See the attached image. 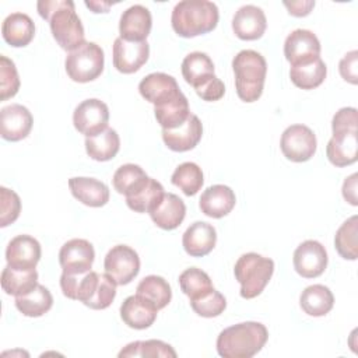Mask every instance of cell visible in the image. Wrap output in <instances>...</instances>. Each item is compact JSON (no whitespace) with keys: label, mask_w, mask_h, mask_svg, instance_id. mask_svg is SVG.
I'll list each match as a JSON object with an SVG mask.
<instances>
[{"label":"cell","mask_w":358,"mask_h":358,"mask_svg":"<svg viewBox=\"0 0 358 358\" xmlns=\"http://www.w3.org/2000/svg\"><path fill=\"white\" fill-rule=\"evenodd\" d=\"M39 15L49 21L52 35L62 49L71 52L85 42L84 27L70 0H41L36 3Z\"/></svg>","instance_id":"1"},{"label":"cell","mask_w":358,"mask_h":358,"mask_svg":"<svg viewBox=\"0 0 358 358\" xmlns=\"http://www.w3.org/2000/svg\"><path fill=\"white\" fill-rule=\"evenodd\" d=\"M268 331L259 322H242L224 329L217 338V352L224 358H250L266 344Z\"/></svg>","instance_id":"2"},{"label":"cell","mask_w":358,"mask_h":358,"mask_svg":"<svg viewBox=\"0 0 358 358\" xmlns=\"http://www.w3.org/2000/svg\"><path fill=\"white\" fill-rule=\"evenodd\" d=\"M218 18V7L213 1L183 0L173 7L171 24L179 36L194 38L213 31Z\"/></svg>","instance_id":"3"},{"label":"cell","mask_w":358,"mask_h":358,"mask_svg":"<svg viewBox=\"0 0 358 358\" xmlns=\"http://www.w3.org/2000/svg\"><path fill=\"white\" fill-rule=\"evenodd\" d=\"M238 96L245 102H255L262 96L267 74L266 59L256 50H241L232 60Z\"/></svg>","instance_id":"4"},{"label":"cell","mask_w":358,"mask_h":358,"mask_svg":"<svg viewBox=\"0 0 358 358\" xmlns=\"http://www.w3.org/2000/svg\"><path fill=\"white\" fill-rule=\"evenodd\" d=\"M274 273V262L257 253L242 255L234 267V274L241 284V296L256 298L263 292Z\"/></svg>","instance_id":"5"},{"label":"cell","mask_w":358,"mask_h":358,"mask_svg":"<svg viewBox=\"0 0 358 358\" xmlns=\"http://www.w3.org/2000/svg\"><path fill=\"white\" fill-rule=\"evenodd\" d=\"M103 50L95 42H84L77 49L69 52L64 67L67 76L76 83H90L103 71Z\"/></svg>","instance_id":"6"},{"label":"cell","mask_w":358,"mask_h":358,"mask_svg":"<svg viewBox=\"0 0 358 358\" xmlns=\"http://www.w3.org/2000/svg\"><path fill=\"white\" fill-rule=\"evenodd\" d=\"M103 268L117 285H126L138 274L140 257L130 246L116 245L106 253Z\"/></svg>","instance_id":"7"},{"label":"cell","mask_w":358,"mask_h":358,"mask_svg":"<svg viewBox=\"0 0 358 358\" xmlns=\"http://www.w3.org/2000/svg\"><path fill=\"white\" fill-rule=\"evenodd\" d=\"M317 141L315 133L305 124L288 126L280 141L284 157L292 162H305L316 152Z\"/></svg>","instance_id":"8"},{"label":"cell","mask_w":358,"mask_h":358,"mask_svg":"<svg viewBox=\"0 0 358 358\" xmlns=\"http://www.w3.org/2000/svg\"><path fill=\"white\" fill-rule=\"evenodd\" d=\"M109 109L105 102L96 98H90L77 105L73 113L74 127L85 137L99 134L108 127Z\"/></svg>","instance_id":"9"},{"label":"cell","mask_w":358,"mask_h":358,"mask_svg":"<svg viewBox=\"0 0 358 358\" xmlns=\"http://www.w3.org/2000/svg\"><path fill=\"white\" fill-rule=\"evenodd\" d=\"M284 56L291 66L310 63L320 57V42L312 31L295 29L284 42Z\"/></svg>","instance_id":"10"},{"label":"cell","mask_w":358,"mask_h":358,"mask_svg":"<svg viewBox=\"0 0 358 358\" xmlns=\"http://www.w3.org/2000/svg\"><path fill=\"white\" fill-rule=\"evenodd\" d=\"M327 252L324 246L313 239L302 242L294 252V268L303 278H315L327 267Z\"/></svg>","instance_id":"11"},{"label":"cell","mask_w":358,"mask_h":358,"mask_svg":"<svg viewBox=\"0 0 358 358\" xmlns=\"http://www.w3.org/2000/svg\"><path fill=\"white\" fill-rule=\"evenodd\" d=\"M95 259V250L87 239L74 238L67 241L59 252V263L63 273L83 274L91 270Z\"/></svg>","instance_id":"12"},{"label":"cell","mask_w":358,"mask_h":358,"mask_svg":"<svg viewBox=\"0 0 358 358\" xmlns=\"http://www.w3.org/2000/svg\"><path fill=\"white\" fill-rule=\"evenodd\" d=\"M150 56V45L147 41L129 42L120 36L113 42V66L123 74L138 71Z\"/></svg>","instance_id":"13"},{"label":"cell","mask_w":358,"mask_h":358,"mask_svg":"<svg viewBox=\"0 0 358 358\" xmlns=\"http://www.w3.org/2000/svg\"><path fill=\"white\" fill-rule=\"evenodd\" d=\"M41 245L31 235H17L6 249L7 266L15 270H34L41 259Z\"/></svg>","instance_id":"14"},{"label":"cell","mask_w":358,"mask_h":358,"mask_svg":"<svg viewBox=\"0 0 358 358\" xmlns=\"http://www.w3.org/2000/svg\"><path fill=\"white\" fill-rule=\"evenodd\" d=\"M34 117L31 112L20 105L11 103L0 112V133L7 141H20L25 138L32 129Z\"/></svg>","instance_id":"15"},{"label":"cell","mask_w":358,"mask_h":358,"mask_svg":"<svg viewBox=\"0 0 358 358\" xmlns=\"http://www.w3.org/2000/svg\"><path fill=\"white\" fill-rule=\"evenodd\" d=\"M138 91L141 96L154 106L168 102L182 94L176 80L165 73H151L145 76L138 84Z\"/></svg>","instance_id":"16"},{"label":"cell","mask_w":358,"mask_h":358,"mask_svg":"<svg viewBox=\"0 0 358 358\" xmlns=\"http://www.w3.org/2000/svg\"><path fill=\"white\" fill-rule=\"evenodd\" d=\"M152 25L151 13L141 4H134L123 11L119 22L120 38L129 42H143L150 35Z\"/></svg>","instance_id":"17"},{"label":"cell","mask_w":358,"mask_h":358,"mask_svg":"<svg viewBox=\"0 0 358 358\" xmlns=\"http://www.w3.org/2000/svg\"><path fill=\"white\" fill-rule=\"evenodd\" d=\"M267 28L264 11L253 4L242 6L232 18L234 34L242 41H256Z\"/></svg>","instance_id":"18"},{"label":"cell","mask_w":358,"mask_h":358,"mask_svg":"<svg viewBox=\"0 0 358 358\" xmlns=\"http://www.w3.org/2000/svg\"><path fill=\"white\" fill-rule=\"evenodd\" d=\"M203 136V124L200 119L190 113L187 120L176 129H162V140L165 145L176 152H185L193 150Z\"/></svg>","instance_id":"19"},{"label":"cell","mask_w":358,"mask_h":358,"mask_svg":"<svg viewBox=\"0 0 358 358\" xmlns=\"http://www.w3.org/2000/svg\"><path fill=\"white\" fill-rule=\"evenodd\" d=\"M217 243L215 228L204 221L193 222L182 236V245L187 255L203 257L208 255Z\"/></svg>","instance_id":"20"},{"label":"cell","mask_w":358,"mask_h":358,"mask_svg":"<svg viewBox=\"0 0 358 358\" xmlns=\"http://www.w3.org/2000/svg\"><path fill=\"white\" fill-rule=\"evenodd\" d=\"M158 309L140 295L127 296L120 306L122 320L131 329L143 330L150 327L157 319Z\"/></svg>","instance_id":"21"},{"label":"cell","mask_w":358,"mask_h":358,"mask_svg":"<svg viewBox=\"0 0 358 358\" xmlns=\"http://www.w3.org/2000/svg\"><path fill=\"white\" fill-rule=\"evenodd\" d=\"M235 203V193L231 187L225 185H213L201 193L199 207L207 217L222 218L232 211Z\"/></svg>","instance_id":"22"},{"label":"cell","mask_w":358,"mask_h":358,"mask_svg":"<svg viewBox=\"0 0 358 358\" xmlns=\"http://www.w3.org/2000/svg\"><path fill=\"white\" fill-rule=\"evenodd\" d=\"M358 131L355 130H344L333 133V137L329 140L326 147L327 159L334 166H347L357 161V140Z\"/></svg>","instance_id":"23"},{"label":"cell","mask_w":358,"mask_h":358,"mask_svg":"<svg viewBox=\"0 0 358 358\" xmlns=\"http://www.w3.org/2000/svg\"><path fill=\"white\" fill-rule=\"evenodd\" d=\"M69 187L71 194L88 207H102L109 201V187L95 178H71Z\"/></svg>","instance_id":"24"},{"label":"cell","mask_w":358,"mask_h":358,"mask_svg":"<svg viewBox=\"0 0 358 358\" xmlns=\"http://www.w3.org/2000/svg\"><path fill=\"white\" fill-rule=\"evenodd\" d=\"M3 39L14 46H27L35 35V24L32 18L24 13H11L7 15L1 24Z\"/></svg>","instance_id":"25"},{"label":"cell","mask_w":358,"mask_h":358,"mask_svg":"<svg viewBox=\"0 0 358 358\" xmlns=\"http://www.w3.org/2000/svg\"><path fill=\"white\" fill-rule=\"evenodd\" d=\"M185 215L186 206L183 200L173 193H165L162 201L150 213L154 224L166 231L178 228L182 224Z\"/></svg>","instance_id":"26"},{"label":"cell","mask_w":358,"mask_h":358,"mask_svg":"<svg viewBox=\"0 0 358 358\" xmlns=\"http://www.w3.org/2000/svg\"><path fill=\"white\" fill-rule=\"evenodd\" d=\"M182 76L194 90L210 81L214 74V63L207 53L192 52L182 62Z\"/></svg>","instance_id":"27"},{"label":"cell","mask_w":358,"mask_h":358,"mask_svg":"<svg viewBox=\"0 0 358 358\" xmlns=\"http://www.w3.org/2000/svg\"><path fill=\"white\" fill-rule=\"evenodd\" d=\"M299 305L306 315L319 317L327 315L333 309L334 296L326 285L313 284L302 291Z\"/></svg>","instance_id":"28"},{"label":"cell","mask_w":358,"mask_h":358,"mask_svg":"<svg viewBox=\"0 0 358 358\" xmlns=\"http://www.w3.org/2000/svg\"><path fill=\"white\" fill-rule=\"evenodd\" d=\"M154 113H155L157 122L162 129H166V130L176 129L182 126L190 115L187 98L182 92L176 98L154 106Z\"/></svg>","instance_id":"29"},{"label":"cell","mask_w":358,"mask_h":358,"mask_svg":"<svg viewBox=\"0 0 358 358\" xmlns=\"http://www.w3.org/2000/svg\"><path fill=\"white\" fill-rule=\"evenodd\" d=\"M120 148V138L116 130L106 127L96 136L85 138V150L90 158L95 161H109L112 159Z\"/></svg>","instance_id":"30"},{"label":"cell","mask_w":358,"mask_h":358,"mask_svg":"<svg viewBox=\"0 0 358 358\" xmlns=\"http://www.w3.org/2000/svg\"><path fill=\"white\" fill-rule=\"evenodd\" d=\"M38 285L36 270H15L6 266L1 271V288L7 295L21 296Z\"/></svg>","instance_id":"31"},{"label":"cell","mask_w":358,"mask_h":358,"mask_svg":"<svg viewBox=\"0 0 358 358\" xmlns=\"http://www.w3.org/2000/svg\"><path fill=\"white\" fill-rule=\"evenodd\" d=\"M53 305V296L50 291L38 284L32 291L25 295L15 296V308L28 317H39L50 310Z\"/></svg>","instance_id":"32"},{"label":"cell","mask_w":358,"mask_h":358,"mask_svg":"<svg viewBox=\"0 0 358 358\" xmlns=\"http://www.w3.org/2000/svg\"><path fill=\"white\" fill-rule=\"evenodd\" d=\"M164 187L162 185L152 179L148 178L145 185L137 190L134 194L126 197V204L130 210L136 213H151L164 199Z\"/></svg>","instance_id":"33"},{"label":"cell","mask_w":358,"mask_h":358,"mask_svg":"<svg viewBox=\"0 0 358 358\" xmlns=\"http://www.w3.org/2000/svg\"><path fill=\"white\" fill-rule=\"evenodd\" d=\"M148 178L150 176H147L141 166L136 164H124L116 169L112 182L115 190L127 197L140 190L145 185Z\"/></svg>","instance_id":"34"},{"label":"cell","mask_w":358,"mask_h":358,"mask_svg":"<svg viewBox=\"0 0 358 358\" xmlns=\"http://www.w3.org/2000/svg\"><path fill=\"white\" fill-rule=\"evenodd\" d=\"M326 64L319 57L310 63L299 64V66H291L289 70V78L298 88L302 90H313L319 87L324 78H326Z\"/></svg>","instance_id":"35"},{"label":"cell","mask_w":358,"mask_h":358,"mask_svg":"<svg viewBox=\"0 0 358 358\" xmlns=\"http://www.w3.org/2000/svg\"><path fill=\"white\" fill-rule=\"evenodd\" d=\"M136 294L148 299L158 310L165 308L172 298V289L168 281L159 275L144 277L136 289Z\"/></svg>","instance_id":"36"},{"label":"cell","mask_w":358,"mask_h":358,"mask_svg":"<svg viewBox=\"0 0 358 358\" xmlns=\"http://www.w3.org/2000/svg\"><path fill=\"white\" fill-rule=\"evenodd\" d=\"M358 217L352 215L345 220L334 235V246L343 259L355 260L358 257Z\"/></svg>","instance_id":"37"},{"label":"cell","mask_w":358,"mask_h":358,"mask_svg":"<svg viewBox=\"0 0 358 358\" xmlns=\"http://www.w3.org/2000/svg\"><path fill=\"white\" fill-rule=\"evenodd\" d=\"M171 182L186 196H194L204 183L203 171L194 162H183L173 171Z\"/></svg>","instance_id":"38"},{"label":"cell","mask_w":358,"mask_h":358,"mask_svg":"<svg viewBox=\"0 0 358 358\" xmlns=\"http://www.w3.org/2000/svg\"><path fill=\"white\" fill-rule=\"evenodd\" d=\"M179 287L190 301L199 299L214 288L208 274L197 267L186 268L179 275Z\"/></svg>","instance_id":"39"},{"label":"cell","mask_w":358,"mask_h":358,"mask_svg":"<svg viewBox=\"0 0 358 358\" xmlns=\"http://www.w3.org/2000/svg\"><path fill=\"white\" fill-rule=\"evenodd\" d=\"M119 357H148V358H157V357H176L175 350L161 341V340H145V341H133L127 344L120 352Z\"/></svg>","instance_id":"40"},{"label":"cell","mask_w":358,"mask_h":358,"mask_svg":"<svg viewBox=\"0 0 358 358\" xmlns=\"http://www.w3.org/2000/svg\"><path fill=\"white\" fill-rule=\"evenodd\" d=\"M192 309L203 317H215L220 316L227 308V299L222 294L215 291L214 288L199 299L190 301Z\"/></svg>","instance_id":"41"},{"label":"cell","mask_w":358,"mask_h":358,"mask_svg":"<svg viewBox=\"0 0 358 358\" xmlns=\"http://www.w3.org/2000/svg\"><path fill=\"white\" fill-rule=\"evenodd\" d=\"M116 285L117 284L106 273L99 274L98 284L85 306L96 310L106 309L116 296Z\"/></svg>","instance_id":"42"},{"label":"cell","mask_w":358,"mask_h":358,"mask_svg":"<svg viewBox=\"0 0 358 358\" xmlns=\"http://www.w3.org/2000/svg\"><path fill=\"white\" fill-rule=\"evenodd\" d=\"M20 90V77L13 60L0 56V99L13 98Z\"/></svg>","instance_id":"43"},{"label":"cell","mask_w":358,"mask_h":358,"mask_svg":"<svg viewBox=\"0 0 358 358\" xmlns=\"http://www.w3.org/2000/svg\"><path fill=\"white\" fill-rule=\"evenodd\" d=\"M0 227H7L13 224L21 213L20 196L7 187H0Z\"/></svg>","instance_id":"44"},{"label":"cell","mask_w":358,"mask_h":358,"mask_svg":"<svg viewBox=\"0 0 358 358\" xmlns=\"http://www.w3.org/2000/svg\"><path fill=\"white\" fill-rule=\"evenodd\" d=\"M331 130L344 131V130H355L358 131V115L355 108H341L331 120Z\"/></svg>","instance_id":"45"},{"label":"cell","mask_w":358,"mask_h":358,"mask_svg":"<svg viewBox=\"0 0 358 358\" xmlns=\"http://www.w3.org/2000/svg\"><path fill=\"white\" fill-rule=\"evenodd\" d=\"M338 70L345 81L354 85L358 83V52L355 49L344 55L338 63Z\"/></svg>","instance_id":"46"},{"label":"cell","mask_w":358,"mask_h":358,"mask_svg":"<svg viewBox=\"0 0 358 358\" xmlns=\"http://www.w3.org/2000/svg\"><path fill=\"white\" fill-rule=\"evenodd\" d=\"M196 94L204 99V101H208V102H213V101H218L224 96L225 94V85L224 83L215 76L213 77L210 81H207L204 85H201L200 88L194 90Z\"/></svg>","instance_id":"47"},{"label":"cell","mask_w":358,"mask_h":358,"mask_svg":"<svg viewBox=\"0 0 358 358\" xmlns=\"http://www.w3.org/2000/svg\"><path fill=\"white\" fill-rule=\"evenodd\" d=\"M284 6L288 8V13L294 17H305L315 7V1L312 0H299V1H284Z\"/></svg>","instance_id":"48"},{"label":"cell","mask_w":358,"mask_h":358,"mask_svg":"<svg viewBox=\"0 0 358 358\" xmlns=\"http://www.w3.org/2000/svg\"><path fill=\"white\" fill-rule=\"evenodd\" d=\"M357 173H352L351 176L345 178L343 183V197L352 206H357Z\"/></svg>","instance_id":"49"},{"label":"cell","mask_w":358,"mask_h":358,"mask_svg":"<svg viewBox=\"0 0 358 358\" xmlns=\"http://www.w3.org/2000/svg\"><path fill=\"white\" fill-rule=\"evenodd\" d=\"M85 6L88 8H91L94 13H108V10L112 6V3H106V1H85Z\"/></svg>","instance_id":"50"}]
</instances>
